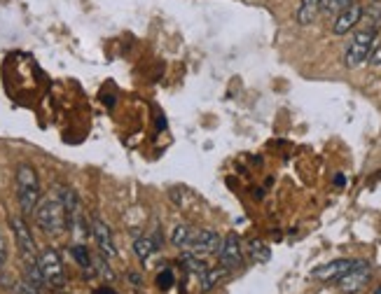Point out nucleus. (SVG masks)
Here are the masks:
<instances>
[{"instance_id":"1","label":"nucleus","mask_w":381,"mask_h":294,"mask_svg":"<svg viewBox=\"0 0 381 294\" xmlns=\"http://www.w3.org/2000/svg\"><path fill=\"white\" fill-rule=\"evenodd\" d=\"M15 182H17V201L19 208H22L24 215H33L40 203V177L38 170L31 166V163H19L17 173H15Z\"/></svg>"},{"instance_id":"2","label":"nucleus","mask_w":381,"mask_h":294,"mask_svg":"<svg viewBox=\"0 0 381 294\" xmlns=\"http://www.w3.org/2000/svg\"><path fill=\"white\" fill-rule=\"evenodd\" d=\"M33 215H36V224L40 227V231H45V234H50V236H59L68 229L66 210H64V203L59 199V194L47 196V199L40 201Z\"/></svg>"},{"instance_id":"3","label":"nucleus","mask_w":381,"mask_h":294,"mask_svg":"<svg viewBox=\"0 0 381 294\" xmlns=\"http://www.w3.org/2000/svg\"><path fill=\"white\" fill-rule=\"evenodd\" d=\"M38 264H40V273L45 278V285L54 287V290H61L66 285V269H64V259L54 248H47L38 255Z\"/></svg>"},{"instance_id":"4","label":"nucleus","mask_w":381,"mask_h":294,"mask_svg":"<svg viewBox=\"0 0 381 294\" xmlns=\"http://www.w3.org/2000/svg\"><path fill=\"white\" fill-rule=\"evenodd\" d=\"M59 199L64 203L66 210V222L68 229L78 236H87V222H85V213H82V203H80L78 194L71 187H61L59 189Z\"/></svg>"},{"instance_id":"5","label":"nucleus","mask_w":381,"mask_h":294,"mask_svg":"<svg viewBox=\"0 0 381 294\" xmlns=\"http://www.w3.org/2000/svg\"><path fill=\"white\" fill-rule=\"evenodd\" d=\"M374 40H377V33L372 29L367 31H360L353 36V40L346 47V54H344V64L349 68H358L360 64H365L370 59V52L374 47Z\"/></svg>"},{"instance_id":"6","label":"nucleus","mask_w":381,"mask_h":294,"mask_svg":"<svg viewBox=\"0 0 381 294\" xmlns=\"http://www.w3.org/2000/svg\"><path fill=\"white\" fill-rule=\"evenodd\" d=\"M10 224H12V234H15L19 255H22L24 264L38 262V248H36V241H33L31 227L26 224V220H24V217H12Z\"/></svg>"},{"instance_id":"7","label":"nucleus","mask_w":381,"mask_h":294,"mask_svg":"<svg viewBox=\"0 0 381 294\" xmlns=\"http://www.w3.org/2000/svg\"><path fill=\"white\" fill-rule=\"evenodd\" d=\"M217 259H220V266H224L227 271L239 269V266L243 264V248H241L239 236L227 234L222 238L220 250H217Z\"/></svg>"},{"instance_id":"8","label":"nucleus","mask_w":381,"mask_h":294,"mask_svg":"<svg viewBox=\"0 0 381 294\" xmlns=\"http://www.w3.org/2000/svg\"><path fill=\"white\" fill-rule=\"evenodd\" d=\"M220 243L222 238L217 236L213 229H199V231H192V236H189L187 250L194 252V255H217Z\"/></svg>"},{"instance_id":"9","label":"nucleus","mask_w":381,"mask_h":294,"mask_svg":"<svg viewBox=\"0 0 381 294\" xmlns=\"http://www.w3.org/2000/svg\"><path fill=\"white\" fill-rule=\"evenodd\" d=\"M370 276H372L370 264L358 262L349 273H344V276L337 280V285H339V290L346 292V294H356V292L363 290L367 283H370Z\"/></svg>"},{"instance_id":"10","label":"nucleus","mask_w":381,"mask_h":294,"mask_svg":"<svg viewBox=\"0 0 381 294\" xmlns=\"http://www.w3.org/2000/svg\"><path fill=\"white\" fill-rule=\"evenodd\" d=\"M358 262H353V259H335V262H328L323 266H316L314 271H311V278L321 280V283H332V280H339L344 276V273H349L353 266Z\"/></svg>"},{"instance_id":"11","label":"nucleus","mask_w":381,"mask_h":294,"mask_svg":"<svg viewBox=\"0 0 381 294\" xmlns=\"http://www.w3.org/2000/svg\"><path fill=\"white\" fill-rule=\"evenodd\" d=\"M92 236H94V241H96L99 250L103 252L106 257L117 255V248H115V241H113V231L101 217H94L92 220Z\"/></svg>"},{"instance_id":"12","label":"nucleus","mask_w":381,"mask_h":294,"mask_svg":"<svg viewBox=\"0 0 381 294\" xmlns=\"http://www.w3.org/2000/svg\"><path fill=\"white\" fill-rule=\"evenodd\" d=\"M360 17H363V8H360L358 3L349 5L344 12H339L337 15L335 24H332V33H335V36H344V33H349L351 29H356Z\"/></svg>"},{"instance_id":"13","label":"nucleus","mask_w":381,"mask_h":294,"mask_svg":"<svg viewBox=\"0 0 381 294\" xmlns=\"http://www.w3.org/2000/svg\"><path fill=\"white\" fill-rule=\"evenodd\" d=\"M318 15H321V0H302L295 17H297V24L309 26L316 22Z\"/></svg>"},{"instance_id":"14","label":"nucleus","mask_w":381,"mask_h":294,"mask_svg":"<svg viewBox=\"0 0 381 294\" xmlns=\"http://www.w3.org/2000/svg\"><path fill=\"white\" fill-rule=\"evenodd\" d=\"M227 273L229 271L224 269V266H217V269H210V266H208V269L199 276V290L201 292H210L215 285H220L222 280L227 278Z\"/></svg>"},{"instance_id":"15","label":"nucleus","mask_w":381,"mask_h":294,"mask_svg":"<svg viewBox=\"0 0 381 294\" xmlns=\"http://www.w3.org/2000/svg\"><path fill=\"white\" fill-rule=\"evenodd\" d=\"M154 250H157V243H154L150 236H141V238H136V241H134V252L143 264L150 262V257H152Z\"/></svg>"},{"instance_id":"16","label":"nucleus","mask_w":381,"mask_h":294,"mask_svg":"<svg viewBox=\"0 0 381 294\" xmlns=\"http://www.w3.org/2000/svg\"><path fill=\"white\" fill-rule=\"evenodd\" d=\"M71 252H73L75 262L80 264V269H85V271L92 276V273H94V264H92L94 259H92V255H89V250H87V245H82V243H75Z\"/></svg>"},{"instance_id":"17","label":"nucleus","mask_w":381,"mask_h":294,"mask_svg":"<svg viewBox=\"0 0 381 294\" xmlns=\"http://www.w3.org/2000/svg\"><path fill=\"white\" fill-rule=\"evenodd\" d=\"M180 264L185 266L189 273H194V276H201V273L208 269V264L203 262L199 255H194V252H185V255L180 257Z\"/></svg>"},{"instance_id":"18","label":"nucleus","mask_w":381,"mask_h":294,"mask_svg":"<svg viewBox=\"0 0 381 294\" xmlns=\"http://www.w3.org/2000/svg\"><path fill=\"white\" fill-rule=\"evenodd\" d=\"M189 236H192V229L187 224H175L171 231V245H175L178 250H185L189 243Z\"/></svg>"},{"instance_id":"19","label":"nucleus","mask_w":381,"mask_h":294,"mask_svg":"<svg viewBox=\"0 0 381 294\" xmlns=\"http://www.w3.org/2000/svg\"><path fill=\"white\" fill-rule=\"evenodd\" d=\"M248 252H250V257H253V262L255 264H264V262H269V257H271V250L264 245L262 241H250L248 243Z\"/></svg>"},{"instance_id":"20","label":"nucleus","mask_w":381,"mask_h":294,"mask_svg":"<svg viewBox=\"0 0 381 294\" xmlns=\"http://www.w3.org/2000/svg\"><path fill=\"white\" fill-rule=\"evenodd\" d=\"M349 5H353V0H321V12H325V15H339Z\"/></svg>"},{"instance_id":"21","label":"nucleus","mask_w":381,"mask_h":294,"mask_svg":"<svg viewBox=\"0 0 381 294\" xmlns=\"http://www.w3.org/2000/svg\"><path fill=\"white\" fill-rule=\"evenodd\" d=\"M173 283H175V276H173V271H168V269H164L157 276V287L161 292H166V290H171L173 287Z\"/></svg>"},{"instance_id":"22","label":"nucleus","mask_w":381,"mask_h":294,"mask_svg":"<svg viewBox=\"0 0 381 294\" xmlns=\"http://www.w3.org/2000/svg\"><path fill=\"white\" fill-rule=\"evenodd\" d=\"M8 264V245H5V238L0 234V269Z\"/></svg>"},{"instance_id":"23","label":"nucleus","mask_w":381,"mask_h":294,"mask_svg":"<svg viewBox=\"0 0 381 294\" xmlns=\"http://www.w3.org/2000/svg\"><path fill=\"white\" fill-rule=\"evenodd\" d=\"M370 61L372 66H381V47H372V52H370Z\"/></svg>"},{"instance_id":"24","label":"nucleus","mask_w":381,"mask_h":294,"mask_svg":"<svg viewBox=\"0 0 381 294\" xmlns=\"http://www.w3.org/2000/svg\"><path fill=\"white\" fill-rule=\"evenodd\" d=\"M129 280H131V285H134V287H141V276H138V273H134V271H131V273H129Z\"/></svg>"},{"instance_id":"25","label":"nucleus","mask_w":381,"mask_h":294,"mask_svg":"<svg viewBox=\"0 0 381 294\" xmlns=\"http://www.w3.org/2000/svg\"><path fill=\"white\" fill-rule=\"evenodd\" d=\"M94 294H117V292H115L113 287H99V290L94 292Z\"/></svg>"},{"instance_id":"26","label":"nucleus","mask_w":381,"mask_h":294,"mask_svg":"<svg viewBox=\"0 0 381 294\" xmlns=\"http://www.w3.org/2000/svg\"><path fill=\"white\" fill-rule=\"evenodd\" d=\"M377 294H381V290H379V292H377Z\"/></svg>"}]
</instances>
